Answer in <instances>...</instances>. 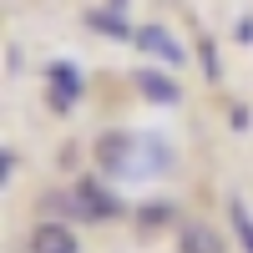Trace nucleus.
<instances>
[{"mask_svg": "<svg viewBox=\"0 0 253 253\" xmlns=\"http://www.w3.org/2000/svg\"><path fill=\"white\" fill-rule=\"evenodd\" d=\"M96 162L112 177H157L172 167V147L152 132H107L96 137Z\"/></svg>", "mask_w": 253, "mask_h": 253, "instance_id": "nucleus-1", "label": "nucleus"}, {"mask_svg": "<svg viewBox=\"0 0 253 253\" xmlns=\"http://www.w3.org/2000/svg\"><path fill=\"white\" fill-rule=\"evenodd\" d=\"M71 203H76L81 223H107V218H122V198L112 193L107 182H96V177H81V182L71 187Z\"/></svg>", "mask_w": 253, "mask_h": 253, "instance_id": "nucleus-2", "label": "nucleus"}, {"mask_svg": "<svg viewBox=\"0 0 253 253\" xmlns=\"http://www.w3.org/2000/svg\"><path fill=\"white\" fill-rule=\"evenodd\" d=\"M46 81H51V107L56 112H71L76 101H81V71L71 66V61H51Z\"/></svg>", "mask_w": 253, "mask_h": 253, "instance_id": "nucleus-3", "label": "nucleus"}, {"mask_svg": "<svg viewBox=\"0 0 253 253\" xmlns=\"http://www.w3.org/2000/svg\"><path fill=\"white\" fill-rule=\"evenodd\" d=\"M132 41H137L147 56H162L167 66H182V46H177V36H172V31H162V26H142Z\"/></svg>", "mask_w": 253, "mask_h": 253, "instance_id": "nucleus-4", "label": "nucleus"}, {"mask_svg": "<svg viewBox=\"0 0 253 253\" xmlns=\"http://www.w3.org/2000/svg\"><path fill=\"white\" fill-rule=\"evenodd\" d=\"M132 81H137V91H142L147 101H157V107H177V101H182V86H177L172 76H162V71H147V66H142Z\"/></svg>", "mask_w": 253, "mask_h": 253, "instance_id": "nucleus-5", "label": "nucleus"}, {"mask_svg": "<svg viewBox=\"0 0 253 253\" xmlns=\"http://www.w3.org/2000/svg\"><path fill=\"white\" fill-rule=\"evenodd\" d=\"M31 253H76V233H71L66 223H36Z\"/></svg>", "mask_w": 253, "mask_h": 253, "instance_id": "nucleus-6", "label": "nucleus"}, {"mask_svg": "<svg viewBox=\"0 0 253 253\" xmlns=\"http://www.w3.org/2000/svg\"><path fill=\"white\" fill-rule=\"evenodd\" d=\"M182 253H223V238L213 233L208 223H182Z\"/></svg>", "mask_w": 253, "mask_h": 253, "instance_id": "nucleus-7", "label": "nucleus"}, {"mask_svg": "<svg viewBox=\"0 0 253 253\" xmlns=\"http://www.w3.org/2000/svg\"><path fill=\"white\" fill-rule=\"evenodd\" d=\"M228 218H233V228H238V243L253 253V213L243 208V198H233V203H228Z\"/></svg>", "mask_w": 253, "mask_h": 253, "instance_id": "nucleus-8", "label": "nucleus"}, {"mask_svg": "<svg viewBox=\"0 0 253 253\" xmlns=\"http://www.w3.org/2000/svg\"><path fill=\"white\" fill-rule=\"evenodd\" d=\"M86 20H91V31H101V36H117V41H126V36H137V31H126V20H117L112 10H91Z\"/></svg>", "mask_w": 253, "mask_h": 253, "instance_id": "nucleus-9", "label": "nucleus"}, {"mask_svg": "<svg viewBox=\"0 0 253 253\" xmlns=\"http://www.w3.org/2000/svg\"><path fill=\"white\" fill-rule=\"evenodd\" d=\"M137 218H142V228H162V223H172V218H177V208H172V203H147Z\"/></svg>", "mask_w": 253, "mask_h": 253, "instance_id": "nucleus-10", "label": "nucleus"}, {"mask_svg": "<svg viewBox=\"0 0 253 253\" xmlns=\"http://www.w3.org/2000/svg\"><path fill=\"white\" fill-rule=\"evenodd\" d=\"M117 5H122V0H117Z\"/></svg>", "mask_w": 253, "mask_h": 253, "instance_id": "nucleus-11", "label": "nucleus"}]
</instances>
